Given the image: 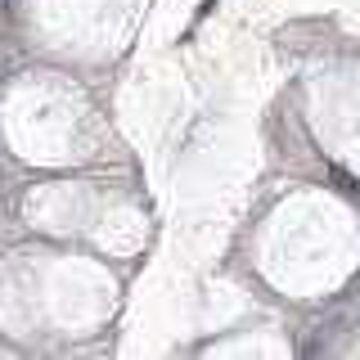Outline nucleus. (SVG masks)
<instances>
[]
</instances>
